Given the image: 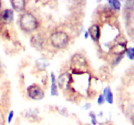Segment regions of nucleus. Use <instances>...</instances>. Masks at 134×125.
Instances as JSON below:
<instances>
[{
    "label": "nucleus",
    "instance_id": "f03ea898",
    "mask_svg": "<svg viewBox=\"0 0 134 125\" xmlns=\"http://www.w3.org/2000/svg\"><path fill=\"white\" fill-rule=\"evenodd\" d=\"M19 23L21 29L26 32L35 31L39 26L37 18L30 12H24L22 14L20 18Z\"/></svg>",
    "mask_w": 134,
    "mask_h": 125
},
{
    "label": "nucleus",
    "instance_id": "6ab92c4d",
    "mask_svg": "<svg viewBox=\"0 0 134 125\" xmlns=\"http://www.w3.org/2000/svg\"><path fill=\"white\" fill-rule=\"evenodd\" d=\"M5 116H4L3 113L0 111V125H5Z\"/></svg>",
    "mask_w": 134,
    "mask_h": 125
},
{
    "label": "nucleus",
    "instance_id": "f3484780",
    "mask_svg": "<svg viewBox=\"0 0 134 125\" xmlns=\"http://www.w3.org/2000/svg\"><path fill=\"white\" fill-rule=\"evenodd\" d=\"M14 111H13V110L10 111V112H9V115H8V117H7V122L8 123H10V122H12V121H13V117H14Z\"/></svg>",
    "mask_w": 134,
    "mask_h": 125
},
{
    "label": "nucleus",
    "instance_id": "39448f33",
    "mask_svg": "<svg viewBox=\"0 0 134 125\" xmlns=\"http://www.w3.org/2000/svg\"><path fill=\"white\" fill-rule=\"evenodd\" d=\"M72 82V76L68 72H64L60 74L58 78V85L60 89L67 90Z\"/></svg>",
    "mask_w": 134,
    "mask_h": 125
},
{
    "label": "nucleus",
    "instance_id": "1a4fd4ad",
    "mask_svg": "<svg viewBox=\"0 0 134 125\" xmlns=\"http://www.w3.org/2000/svg\"><path fill=\"white\" fill-rule=\"evenodd\" d=\"M102 95L104 96L105 101H107L109 104H112L113 103V95L109 87H105L103 89V92Z\"/></svg>",
    "mask_w": 134,
    "mask_h": 125
},
{
    "label": "nucleus",
    "instance_id": "9d476101",
    "mask_svg": "<svg viewBox=\"0 0 134 125\" xmlns=\"http://www.w3.org/2000/svg\"><path fill=\"white\" fill-rule=\"evenodd\" d=\"M51 94L52 96H56L58 95V87L56 85V76L52 72L51 74Z\"/></svg>",
    "mask_w": 134,
    "mask_h": 125
},
{
    "label": "nucleus",
    "instance_id": "9b49d317",
    "mask_svg": "<svg viewBox=\"0 0 134 125\" xmlns=\"http://www.w3.org/2000/svg\"><path fill=\"white\" fill-rule=\"evenodd\" d=\"M25 117L27 119H29V121H33V122H35V121H38L40 120V117L39 116L38 111L35 110H30L27 111L25 114Z\"/></svg>",
    "mask_w": 134,
    "mask_h": 125
},
{
    "label": "nucleus",
    "instance_id": "20e7f679",
    "mask_svg": "<svg viewBox=\"0 0 134 125\" xmlns=\"http://www.w3.org/2000/svg\"><path fill=\"white\" fill-rule=\"evenodd\" d=\"M27 92L29 97L32 100H40L44 97V92L43 89L39 85L35 83L27 87Z\"/></svg>",
    "mask_w": 134,
    "mask_h": 125
},
{
    "label": "nucleus",
    "instance_id": "4be33fe9",
    "mask_svg": "<svg viewBox=\"0 0 134 125\" xmlns=\"http://www.w3.org/2000/svg\"><path fill=\"white\" fill-rule=\"evenodd\" d=\"M1 1H0V9H1Z\"/></svg>",
    "mask_w": 134,
    "mask_h": 125
},
{
    "label": "nucleus",
    "instance_id": "ddd939ff",
    "mask_svg": "<svg viewBox=\"0 0 134 125\" xmlns=\"http://www.w3.org/2000/svg\"><path fill=\"white\" fill-rule=\"evenodd\" d=\"M109 3L110 4L111 7L115 10H119L120 8V1H116V0H113V1H109Z\"/></svg>",
    "mask_w": 134,
    "mask_h": 125
},
{
    "label": "nucleus",
    "instance_id": "412c9836",
    "mask_svg": "<svg viewBox=\"0 0 134 125\" xmlns=\"http://www.w3.org/2000/svg\"><path fill=\"white\" fill-rule=\"evenodd\" d=\"M132 124L134 125V114L132 117Z\"/></svg>",
    "mask_w": 134,
    "mask_h": 125
},
{
    "label": "nucleus",
    "instance_id": "7ed1b4c3",
    "mask_svg": "<svg viewBox=\"0 0 134 125\" xmlns=\"http://www.w3.org/2000/svg\"><path fill=\"white\" fill-rule=\"evenodd\" d=\"M51 44L58 49L65 48L69 43V36L66 33L62 31H58L51 34L50 36Z\"/></svg>",
    "mask_w": 134,
    "mask_h": 125
},
{
    "label": "nucleus",
    "instance_id": "dca6fc26",
    "mask_svg": "<svg viewBox=\"0 0 134 125\" xmlns=\"http://www.w3.org/2000/svg\"><path fill=\"white\" fill-rule=\"evenodd\" d=\"M105 101V100L103 95H102V94H100V95H99V96H98V100H97L98 104H99V105H102L103 104H104Z\"/></svg>",
    "mask_w": 134,
    "mask_h": 125
},
{
    "label": "nucleus",
    "instance_id": "b1692460",
    "mask_svg": "<svg viewBox=\"0 0 134 125\" xmlns=\"http://www.w3.org/2000/svg\"><path fill=\"white\" fill-rule=\"evenodd\" d=\"M133 50L134 51V48H133Z\"/></svg>",
    "mask_w": 134,
    "mask_h": 125
},
{
    "label": "nucleus",
    "instance_id": "2eb2a0df",
    "mask_svg": "<svg viewBox=\"0 0 134 125\" xmlns=\"http://www.w3.org/2000/svg\"><path fill=\"white\" fill-rule=\"evenodd\" d=\"M127 55L130 59H134V51L133 50V48H129L127 49Z\"/></svg>",
    "mask_w": 134,
    "mask_h": 125
},
{
    "label": "nucleus",
    "instance_id": "0eeeda50",
    "mask_svg": "<svg viewBox=\"0 0 134 125\" xmlns=\"http://www.w3.org/2000/svg\"><path fill=\"white\" fill-rule=\"evenodd\" d=\"M89 36L91 37L94 41L98 42L101 36V31L100 27L98 25H93L89 28L88 31Z\"/></svg>",
    "mask_w": 134,
    "mask_h": 125
},
{
    "label": "nucleus",
    "instance_id": "393cba45",
    "mask_svg": "<svg viewBox=\"0 0 134 125\" xmlns=\"http://www.w3.org/2000/svg\"><path fill=\"white\" fill-rule=\"evenodd\" d=\"M109 125H112V124H109Z\"/></svg>",
    "mask_w": 134,
    "mask_h": 125
},
{
    "label": "nucleus",
    "instance_id": "5701e85b",
    "mask_svg": "<svg viewBox=\"0 0 134 125\" xmlns=\"http://www.w3.org/2000/svg\"><path fill=\"white\" fill-rule=\"evenodd\" d=\"M85 125H91V124H85Z\"/></svg>",
    "mask_w": 134,
    "mask_h": 125
},
{
    "label": "nucleus",
    "instance_id": "423d86ee",
    "mask_svg": "<svg viewBox=\"0 0 134 125\" xmlns=\"http://www.w3.org/2000/svg\"><path fill=\"white\" fill-rule=\"evenodd\" d=\"M14 19V12L11 9H7L0 12V22L2 24H10Z\"/></svg>",
    "mask_w": 134,
    "mask_h": 125
},
{
    "label": "nucleus",
    "instance_id": "4468645a",
    "mask_svg": "<svg viewBox=\"0 0 134 125\" xmlns=\"http://www.w3.org/2000/svg\"><path fill=\"white\" fill-rule=\"evenodd\" d=\"M89 116H90V118H91V123L92 125H96L98 122V119H97V117L95 113L93 111L90 112L89 113Z\"/></svg>",
    "mask_w": 134,
    "mask_h": 125
},
{
    "label": "nucleus",
    "instance_id": "a211bd4d",
    "mask_svg": "<svg viewBox=\"0 0 134 125\" xmlns=\"http://www.w3.org/2000/svg\"><path fill=\"white\" fill-rule=\"evenodd\" d=\"M40 62H38L37 64L39 65V68H44L47 67V66H48V65H47V63L45 61H43L42 60L40 59Z\"/></svg>",
    "mask_w": 134,
    "mask_h": 125
},
{
    "label": "nucleus",
    "instance_id": "f257e3e1",
    "mask_svg": "<svg viewBox=\"0 0 134 125\" xmlns=\"http://www.w3.org/2000/svg\"><path fill=\"white\" fill-rule=\"evenodd\" d=\"M71 69L73 74L75 75L86 74L88 70V63L85 57L79 53L73 55L71 61Z\"/></svg>",
    "mask_w": 134,
    "mask_h": 125
},
{
    "label": "nucleus",
    "instance_id": "6e6552de",
    "mask_svg": "<svg viewBox=\"0 0 134 125\" xmlns=\"http://www.w3.org/2000/svg\"><path fill=\"white\" fill-rule=\"evenodd\" d=\"M10 3L13 9L18 12L24 10L26 7V3L23 0H13L10 1Z\"/></svg>",
    "mask_w": 134,
    "mask_h": 125
},
{
    "label": "nucleus",
    "instance_id": "aec40b11",
    "mask_svg": "<svg viewBox=\"0 0 134 125\" xmlns=\"http://www.w3.org/2000/svg\"><path fill=\"white\" fill-rule=\"evenodd\" d=\"M88 36H89L88 32V31H86V32L85 33V38H86V39H87V38L88 37Z\"/></svg>",
    "mask_w": 134,
    "mask_h": 125
},
{
    "label": "nucleus",
    "instance_id": "f8f14e48",
    "mask_svg": "<svg viewBox=\"0 0 134 125\" xmlns=\"http://www.w3.org/2000/svg\"><path fill=\"white\" fill-rule=\"evenodd\" d=\"M124 50H125V46L121 44L114 46L111 48V51L113 52V53H115V54H120L121 53H123Z\"/></svg>",
    "mask_w": 134,
    "mask_h": 125
}]
</instances>
